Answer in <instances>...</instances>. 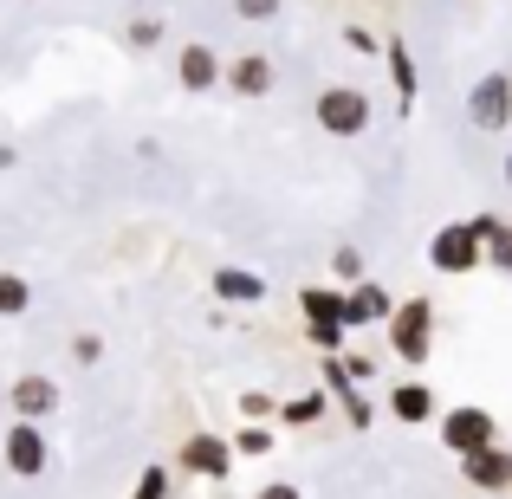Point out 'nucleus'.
Returning a JSON list of instances; mask_svg holds the SVG:
<instances>
[{
  "mask_svg": "<svg viewBox=\"0 0 512 499\" xmlns=\"http://www.w3.org/2000/svg\"><path fill=\"white\" fill-rule=\"evenodd\" d=\"M130 7H150V0H130Z\"/></svg>",
  "mask_w": 512,
  "mask_h": 499,
  "instance_id": "obj_34",
  "label": "nucleus"
},
{
  "mask_svg": "<svg viewBox=\"0 0 512 499\" xmlns=\"http://www.w3.org/2000/svg\"><path fill=\"white\" fill-rule=\"evenodd\" d=\"M72 357H78V363H98V357H104V344H98L91 331H78V337H72Z\"/></svg>",
  "mask_w": 512,
  "mask_h": 499,
  "instance_id": "obj_27",
  "label": "nucleus"
},
{
  "mask_svg": "<svg viewBox=\"0 0 512 499\" xmlns=\"http://www.w3.org/2000/svg\"><path fill=\"white\" fill-rule=\"evenodd\" d=\"M331 273L350 279V286H363V253L357 247H338V253H331Z\"/></svg>",
  "mask_w": 512,
  "mask_h": 499,
  "instance_id": "obj_23",
  "label": "nucleus"
},
{
  "mask_svg": "<svg viewBox=\"0 0 512 499\" xmlns=\"http://www.w3.org/2000/svg\"><path fill=\"white\" fill-rule=\"evenodd\" d=\"M461 480L474 493H512V454L506 448H480L461 461Z\"/></svg>",
  "mask_w": 512,
  "mask_h": 499,
  "instance_id": "obj_12",
  "label": "nucleus"
},
{
  "mask_svg": "<svg viewBox=\"0 0 512 499\" xmlns=\"http://www.w3.org/2000/svg\"><path fill=\"white\" fill-rule=\"evenodd\" d=\"M13 163H20V156H13V143H0V169H13Z\"/></svg>",
  "mask_w": 512,
  "mask_h": 499,
  "instance_id": "obj_31",
  "label": "nucleus"
},
{
  "mask_svg": "<svg viewBox=\"0 0 512 499\" xmlns=\"http://www.w3.org/2000/svg\"><path fill=\"white\" fill-rule=\"evenodd\" d=\"M0 409H13V402H7V383H0Z\"/></svg>",
  "mask_w": 512,
  "mask_h": 499,
  "instance_id": "obj_33",
  "label": "nucleus"
},
{
  "mask_svg": "<svg viewBox=\"0 0 512 499\" xmlns=\"http://www.w3.org/2000/svg\"><path fill=\"white\" fill-rule=\"evenodd\" d=\"M273 85H279V72H273L266 52H240V59H227V91H234V98H273Z\"/></svg>",
  "mask_w": 512,
  "mask_h": 499,
  "instance_id": "obj_11",
  "label": "nucleus"
},
{
  "mask_svg": "<svg viewBox=\"0 0 512 499\" xmlns=\"http://www.w3.org/2000/svg\"><path fill=\"white\" fill-rule=\"evenodd\" d=\"M435 435H441V448L454 454V461H467V454H480V448H500V422H493V409H448L435 422Z\"/></svg>",
  "mask_w": 512,
  "mask_h": 499,
  "instance_id": "obj_3",
  "label": "nucleus"
},
{
  "mask_svg": "<svg viewBox=\"0 0 512 499\" xmlns=\"http://www.w3.org/2000/svg\"><path fill=\"white\" fill-rule=\"evenodd\" d=\"M312 117H318L325 137H363V130H370V98H363L357 85H325L318 104H312Z\"/></svg>",
  "mask_w": 512,
  "mask_h": 499,
  "instance_id": "obj_4",
  "label": "nucleus"
},
{
  "mask_svg": "<svg viewBox=\"0 0 512 499\" xmlns=\"http://www.w3.org/2000/svg\"><path fill=\"white\" fill-rule=\"evenodd\" d=\"M467 117H474V130H506L512 124V72H480L474 91H467Z\"/></svg>",
  "mask_w": 512,
  "mask_h": 499,
  "instance_id": "obj_5",
  "label": "nucleus"
},
{
  "mask_svg": "<svg viewBox=\"0 0 512 499\" xmlns=\"http://www.w3.org/2000/svg\"><path fill=\"white\" fill-rule=\"evenodd\" d=\"M273 448H279V435H273V428H260V422H247L234 435V454H273Z\"/></svg>",
  "mask_w": 512,
  "mask_h": 499,
  "instance_id": "obj_20",
  "label": "nucleus"
},
{
  "mask_svg": "<svg viewBox=\"0 0 512 499\" xmlns=\"http://www.w3.org/2000/svg\"><path fill=\"white\" fill-rule=\"evenodd\" d=\"M175 85H182V91H214V85H227V59H221L214 46H201V39H195V46L175 52Z\"/></svg>",
  "mask_w": 512,
  "mask_h": 499,
  "instance_id": "obj_9",
  "label": "nucleus"
},
{
  "mask_svg": "<svg viewBox=\"0 0 512 499\" xmlns=\"http://www.w3.org/2000/svg\"><path fill=\"white\" fill-rule=\"evenodd\" d=\"M130 499H169V467H163V461L143 467V474H137V493H130Z\"/></svg>",
  "mask_w": 512,
  "mask_h": 499,
  "instance_id": "obj_21",
  "label": "nucleus"
},
{
  "mask_svg": "<svg viewBox=\"0 0 512 499\" xmlns=\"http://www.w3.org/2000/svg\"><path fill=\"white\" fill-rule=\"evenodd\" d=\"M487 266H500V273L512 279V227H500V234L487 240Z\"/></svg>",
  "mask_w": 512,
  "mask_h": 499,
  "instance_id": "obj_24",
  "label": "nucleus"
},
{
  "mask_svg": "<svg viewBox=\"0 0 512 499\" xmlns=\"http://www.w3.org/2000/svg\"><path fill=\"white\" fill-rule=\"evenodd\" d=\"M214 299H221V305H260L266 279L247 273V266H214Z\"/></svg>",
  "mask_w": 512,
  "mask_h": 499,
  "instance_id": "obj_15",
  "label": "nucleus"
},
{
  "mask_svg": "<svg viewBox=\"0 0 512 499\" xmlns=\"http://www.w3.org/2000/svg\"><path fill=\"white\" fill-rule=\"evenodd\" d=\"M428 266H435L441 279H461V273H480L487 266V234H480L474 221H448L428 234Z\"/></svg>",
  "mask_w": 512,
  "mask_h": 499,
  "instance_id": "obj_1",
  "label": "nucleus"
},
{
  "mask_svg": "<svg viewBox=\"0 0 512 499\" xmlns=\"http://www.w3.org/2000/svg\"><path fill=\"white\" fill-rule=\"evenodd\" d=\"M7 402H13V422H46V415H59V383L26 370V376L7 383Z\"/></svg>",
  "mask_w": 512,
  "mask_h": 499,
  "instance_id": "obj_8",
  "label": "nucleus"
},
{
  "mask_svg": "<svg viewBox=\"0 0 512 499\" xmlns=\"http://www.w3.org/2000/svg\"><path fill=\"white\" fill-rule=\"evenodd\" d=\"M325 409H331V389H312V396H292L279 415H286L292 428H312V422H325Z\"/></svg>",
  "mask_w": 512,
  "mask_h": 499,
  "instance_id": "obj_17",
  "label": "nucleus"
},
{
  "mask_svg": "<svg viewBox=\"0 0 512 499\" xmlns=\"http://www.w3.org/2000/svg\"><path fill=\"white\" fill-rule=\"evenodd\" d=\"M26 305H33V286L20 273H0V318H26Z\"/></svg>",
  "mask_w": 512,
  "mask_h": 499,
  "instance_id": "obj_18",
  "label": "nucleus"
},
{
  "mask_svg": "<svg viewBox=\"0 0 512 499\" xmlns=\"http://www.w3.org/2000/svg\"><path fill=\"white\" fill-rule=\"evenodd\" d=\"M506 454H512V448H506Z\"/></svg>",
  "mask_w": 512,
  "mask_h": 499,
  "instance_id": "obj_36",
  "label": "nucleus"
},
{
  "mask_svg": "<svg viewBox=\"0 0 512 499\" xmlns=\"http://www.w3.org/2000/svg\"><path fill=\"white\" fill-rule=\"evenodd\" d=\"M389 350H396V363L422 370L428 350H435V305L428 299H402L396 318H389Z\"/></svg>",
  "mask_w": 512,
  "mask_h": 499,
  "instance_id": "obj_2",
  "label": "nucleus"
},
{
  "mask_svg": "<svg viewBox=\"0 0 512 499\" xmlns=\"http://www.w3.org/2000/svg\"><path fill=\"white\" fill-rule=\"evenodd\" d=\"M163 33H169V26H163V20H156V13H137V20H130V26H124V39H130V46H137V52H150V46H163Z\"/></svg>",
  "mask_w": 512,
  "mask_h": 499,
  "instance_id": "obj_19",
  "label": "nucleus"
},
{
  "mask_svg": "<svg viewBox=\"0 0 512 499\" xmlns=\"http://www.w3.org/2000/svg\"><path fill=\"white\" fill-rule=\"evenodd\" d=\"M506 188H512V150H506Z\"/></svg>",
  "mask_w": 512,
  "mask_h": 499,
  "instance_id": "obj_32",
  "label": "nucleus"
},
{
  "mask_svg": "<svg viewBox=\"0 0 512 499\" xmlns=\"http://www.w3.org/2000/svg\"><path fill=\"white\" fill-rule=\"evenodd\" d=\"M396 305H402V299H389V286H376V279H363V286H350L344 325H350V331H370V325H383V331H389V318H396Z\"/></svg>",
  "mask_w": 512,
  "mask_h": 499,
  "instance_id": "obj_10",
  "label": "nucleus"
},
{
  "mask_svg": "<svg viewBox=\"0 0 512 499\" xmlns=\"http://www.w3.org/2000/svg\"><path fill=\"white\" fill-rule=\"evenodd\" d=\"M344 46L350 52H376V33H370V26H344Z\"/></svg>",
  "mask_w": 512,
  "mask_h": 499,
  "instance_id": "obj_28",
  "label": "nucleus"
},
{
  "mask_svg": "<svg viewBox=\"0 0 512 499\" xmlns=\"http://www.w3.org/2000/svg\"><path fill=\"white\" fill-rule=\"evenodd\" d=\"M344 305H350V292H338V286H305V292H299V312H305V325H312V331L344 325ZM344 331H350V325H344Z\"/></svg>",
  "mask_w": 512,
  "mask_h": 499,
  "instance_id": "obj_14",
  "label": "nucleus"
},
{
  "mask_svg": "<svg viewBox=\"0 0 512 499\" xmlns=\"http://www.w3.org/2000/svg\"><path fill=\"white\" fill-rule=\"evenodd\" d=\"M344 370L357 376V383H370V376H376V363H370V357H344Z\"/></svg>",
  "mask_w": 512,
  "mask_h": 499,
  "instance_id": "obj_30",
  "label": "nucleus"
},
{
  "mask_svg": "<svg viewBox=\"0 0 512 499\" xmlns=\"http://www.w3.org/2000/svg\"><path fill=\"white\" fill-rule=\"evenodd\" d=\"M389 78H396V104L402 111H415V59L402 39H389Z\"/></svg>",
  "mask_w": 512,
  "mask_h": 499,
  "instance_id": "obj_16",
  "label": "nucleus"
},
{
  "mask_svg": "<svg viewBox=\"0 0 512 499\" xmlns=\"http://www.w3.org/2000/svg\"><path fill=\"white\" fill-rule=\"evenodd\" d=\"M253 499H305L299 487H292V480H266V487L260 493H253Z\"/></svg>",
  "mask_w": 512,
  "mask_h": 499,
  "instance_id": "obj_29",
  "label": "nucleus"
},
{
  "mask_svg": "<svg viewBox=\"0 0 512 499\" xmlns=\"http://www.w3.org/2000/svg\"><path fill=\"white\" fill-rule=\"evenodd\" d=\"M506 499H512V493H506Z\"/></svg>",
  "mask_w": 512,
  "mask_h": 499,
  "instance_id": "obj_35",
  "label": "nucleus"
},
{
  "mask_svg": "<svg viewBox=\"0 0 512 499\" xmlns=\"http://www.w3.org/2000/svg\"><path fill=\"white\" fill-rule=\"evenodd\" d=\"M338 402H344L350 428H370V422H376V409H370V396H363V389H350V396H338Z\"/></svg>",
  "mask_w": 512,
  "mask_h": 499,
  "instance_id": "obj_25",
  "label": "nucleus"
},
{
  "mask_svg": "<svg viewBox=\"0 0 512 499\" xmlns=\"http://www.w3.org/2000/svg\"><path fill=\"white\" fill-rule=\"evenodd\" d=\"M389 415H396V422H409V428H422V422H441V415H435V389H428L422 376L396 383V389H389Z\"/></svg>",
  "mask_w": 512,
  "mask_h": 499,
  "instance_id": "obj_13",
  "label": "nucleus"
},
{
  "mask_svg": "<svg viewBox=\"0 0 512 499\" xmlns=\"http://www.w3.org/2000/svg\"><path fill=\"white\" fill-rule=\"evenodd\" d=\"M240 415H247V422H273V415H279V402L266 396V389H247V396H240Z\"/></svg>",
  "mask_w": 512,
  "mask_h": 499,
  "instance_id": "obj_22",
  "label": "nucleus"
},
{
  "mask_svg": "<svg viewBox=\"0 0 512 499\" xmlns=\"http://www.w3.org/2000/svg\"><path fill=\"white\" fill-rule=\"evenodd\" d=\"M175 467H182V474H195V480H227V474H234V441H221V435H188L182 454H175Z\"/></svg>",
  "mask_w": 512,
  "mask_h": 499,
  "instance_id": "obj_7",
  "label": "nucleus"
},
{
  "mask_svg": "<svg viewBox=\"0 0 512 499\" xmlns=\"http://www.w3.org/2000/svg\"><path fill=\"white\" fill-rule=\"evenodd\" d=\"M234 13L247 26H260V20H279V0H234Z\"/></svg>",
  "mask_w": 512,
  "mask_h": 499,
  "instance_id": "obj_26",
  "label": "nucleus"
},
{
  "mask_svg": "<svg viewBox=\"0 0 512 499\" xmlns=\"http://www.w3.org/2000/svg\"><path fill=\"white\" fill-rule=\"evenodd\" d=\"M0 454H7V474H20V480H39L52 467V441H46L39 422H13L7 441H0Z\"/></svg>",
  "mask_w": 512,
  "mask_h": 499,
  "instance_id": "obj_6",
  "label": "nucleus"
}]
</instances>
